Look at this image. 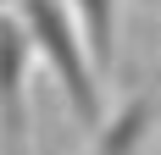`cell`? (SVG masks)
Listing matches in <instances>:
<instances>
[{
  "mask_svg": "<svg viewBox=\"0 0 161 155\" xmlns=\"http://www.w3.org/2000/svg\"><path fill=\"white\" fill-rule=\"evenodd\" d=\"M17 17H22V28H28V39H33V56L50 67L56 89L67 94L78 127L95 133V127L111 116V105H106V72L95 67V50L83 39L78 11H72L67 0H17Z\"/></svg>",
  "mask_w": 161,
  "mask_h": 155,
  "instance_id": "obj_1",
  "label": "cell"
},
{
  "mask_svg": "<svg viewBox=\"0 0 161 155\" xmlns=\"http://www.w3.org/2000/svg\"><path fill=\"white\" fill-rule=\"evenodd\" d=\"M28 89H33V39L22 17L0 11V155H33Z\"/></svg>",
  "mask_w": 161,
  "mask_h": 155,
  "instance_id": "obj_2",
  "label": "cell"
},
{
  "mask_svg": "<svg viewBox=\"0 0 161 155\" xmlns=\"http://www.w3.org/2000/svg\"><path fill=\"white\" fill-rule=\"evenodd\" d=\"M150 127H156V83H145L139 94H128V100L95 127L89 155H139L145 139H150Z\"/></svg>",
  "mask_w": 161,
  "mask_h": 155,
  "instance_id": "obj_3",
  "label": "cell"
},
{
  "mask_svg": "<svg viewBox=\"0 0 161 155\" xmlns=\"http://www.w3.org/2000/svg\"><path fill=\"white\" fill-rule=\"evenodd\" d=\"M67 6H72L78 22H83V39L95 50V67L111 78V67H117V6H122V0H67Z\"/></svg>",
  "mask_w": 161,
  "mask_h": 155,
  "instance_id": "obj_4",
  "label": "cell"
},
{
  "mask_svg": "<svg viewBox=\"0 0 161 155\" xmlns=\"http://www.w3.org/2000/svg\"><path fill=\"white\" fill-rule=\"evenodd\" d=\"M0 6H11V0H0Z\"/></svg>",
  "mask_w": 161,
  "mask_h": 155,
  "instance_id": "obj_5",
  "label": "cell"
}]
</instances>
